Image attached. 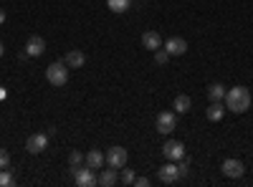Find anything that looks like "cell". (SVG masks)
Segmentation results:
<instances>
[{
	"mask_svg": "<svg viewBox=\"0 0 253 187\" xmlns=\"http://www.w3.org/2000/svg\"><path fill=\"white\" fill-rule=\"evenodd\" d=\"M3 23H5V10L0 8V26H3Z\"/></svg>",
	"mask_w": 253,
	"mask_h": 187,
	"instance_id": "obj_27",
	"label": "cell"
},
{
	"mask_svg": "<svg viewBox=\"0 0 253 187\" xmlns=\"http://www.w3.org/2000/svg\"><path fill=\"white\" fill-rule=\"evenodd\" d=\"M208 121H220L225 116V107H223V101H210V107H208Z\"/></svg>",
	"mask_w": 253,
	"mask_h": 187,
	"instance_id": "obj_15",
	"label": "cell"
},
{
	"mask_svg": "<svg viewBox=\"0 0 253 187\" xmlns=\"http://www.w3.org/2000/svg\"><path fill=\"white\" fill-rule=\"evenodd\" d=\"M155 124H157V132H160V134H170V132H175V127H177V116H175L172 112H160Z\"/></svg>",
	"mask_w": 253,
	"mask_h": 187,
	"instance_id": "obj_4",
	"label": "cell"
},
{
	"mask_svg": "<svg viewBox=\"0 0 253 187\" xmlns=\"http://www.w3.org/2000/svg\"><path fill=\"white\" fill-rule=\"evenodd\" d=\"M74 180H76V185H79V187H94V185H96L94 170H91V167H86V164H84V167H79V170L74 172Z\"/></svg>",
	"mask_w": 253,
	"mask_h": 187,
	"instance_id": "obj_9",
	"label": "cell"
},
{
	"mask_svg": "<svg viewBox=\"0 0 253 187\" xmlns=\"http://www.w3.org/2000/svg\"><path fill=\"white\" fill-rule=\"evenodd\" d=\"M172 109H175L177 114H187L190 109H193V101H190V96H187V94H180V96H175Z\"/></svg>",
	"mask_w": 253,
	"mask_h": 187,
	"instance_id": "obj_17",
	"label": "cell"
},
{
	"mask_svg": "<svg viewBox=\"0 0 253 187\" xmlns=\"http://www.w3.org/2000/svg\"><path fill=\"white\" fill-rule=\"evenodd\" d=\"M63 64H66L69 69H81L84 64H86V56H84L81 51H69L66 58H63Z\"/></svg>",
	"mask_w": 253,
	"mask_h": 187,
	"instance_id": "obj_14",
	"label": "cell"
},
{
	"mask_svg": "<svg viewBox=\"0 0 253 187\" xmlns=\"http://www.w3.org/2000/svg\"><path fill=\"white\" fill-rule=\"evenodd\" d=\"M225 109H230L233 114H243L251 109V91L246 86H233L225 91Z\"/></svg>",
	"mask_w": 253,
	"mask_h": 187,
	"instance_id": "obj_1",
	"label": "cell"
},
{
	"mask_svg": "<svg viewBox=\"0 0 253 187\" xmlns=\"http://www.w3.org/2000/svg\"><path fill=\"white\" fill-rule=\"evenodd\" d=\"M220 170H223V175L225 177H230V180H238V177H243V172H246V164L241 162V159H225L223 164H220Z\"/></svg>",
	"mask_w": 253,
	"mask_h": 187,
	"instance_id": "obj_5",
	"label": "cell"
},
{
	"mask_svg": "<svg viewBox=\"0 0 253 187\" xmlns=\"http://www.w3.org/2000/svg\"><path fill=\"white\" fill-rule=\"evenodd\" d=\"M122 182H124V185H134V172L122 167Z\"/></svg>",
	"mask_w": 253,
	"mask_h": 187,
	"instance_id": "obj_25",
	"label": "cell"
},
{
	"mask_svg": "<svg viewBox=\"0 0 253 187\" xmlns=\"http://www.w3.org/2000/svg\"><path fill=\"white\" fill-rule=\"evenodd\" d=\"M165 51L170 53V56H185L187 53V40L175 36V38H167V43H165Z\"/></svg>",
	"mask_w": 253,
	"mask_h": 187,
	"instance_id": "obj_11",
	"label": "cell"
},
{
	"mask_svg": "<svg viewBox=\"0 0 253 187\" xmlns=\"http://www.w3.org/2000/svg\"><path fill=\"white\" fill-rule=\"evenodd\" d=\"M134 185L137 187H150V177H134Z\"/></svg>",
	"mask_w": 253,
	"mask_h": 187,
	"instance_id": "obj_26",
	"label": "cell"
},
{
	"mask_svg": "<svg viewBox=\"0 0 253 187\" xmlns=\"http://www.w3.org/2000/svg\"><path fill=\"white\" fill-rule=\"evenodd\" d=\"M3 53H5V46H3V40H0V58H3Z\"/></svg>",
	"mask_w": 253,
	"mask_h": 187,
	"instance_id": "obj_28",
	"label": "cell"
},
{
	"mask_svg": "<svg viewBox=\"0 0 253 187\" xmlns=\"http://www.w3.org/2000/svg\"><path fill=\"white\" fill-rule=\"evenodd\" d=\"M15 180H13V175L8 172V167L5 170H0V187H10Z\"/></svg>",
	"mask_w": 253,
	"mask_h": 187,
	"instance_id": "obj_21",
	"label": "cell"
},
{
	"mask_svg": "<svg viewBox=\"0 0 253 187\" xmlns=\"http://www.w3.org/2000/svg\"><path fill=\"white\" fill-rule=\"evenodd\" d=\"M117 180H119V177H117V170L109 167V170H101L96 185H101V187H112V185H117Z\"/></svg>",
	"mask_w": 253,
	"mask_h": 187,
	"instance_id": "obj_16",
	"label": "cell"
},
{
	"mask_svg": "<svg viewBox=\"0 0 253 187\" xmlns=\"http://www.w3.org/2000/svg\"><path fill=\"white\" fill-rule=\"evenodd\" d=\"M48 147V137L46 134H31L28 137V142H26V152H31V154H41V152H43Z\"/></svg>",
	"mask_w": 253,
	"mask_h": 187,
	"instance_id": "obj_8",
	"label": "cell"
},
{
	"mask_svg": "<svg viewBox=\"0 0 253 187\" xmlns=\"http://www.w3.org/2000/svg\"><path fill=\"white\" fill-rule=\"evenodd\" d=\"M126 150L124 147H112V150H107V164L109 167H114V170H122V167H126Z\"/></svg>",
	"mask_w": 253,
	"mask_h": 187,
	"instance_id": "obj_6",
	"label": "cell"
},
{
	"mask_svg": "<svg viewBox=\"0 0 253 187\" xmlns=\"http://www.w3.org/2000/svg\"><path fill=\"white\" fill-rule=\"evenodd\" d=\"M225 91H228V89H225L223 84H210V86H208V99H210V101H223V99H225Z\"/></svg>",
	"mask_w": 253,
	"mask_h": 187,
	"instance_id": "obj_18",
	"label": "cell"
},
{
	"mask_svg": "<svg viewBox=\"0 0 253 187\" xmlns=\"http://www.w3.org/2000/svg\"><path fill=\"white\" fill-rule=\"evenodd\" d=\"M142 46H144L147 51L162 48V36H160L157 31H144V33H142Z\"/></svg>",
	"mask_w": 253,
	"mask_h": 187,
	"instance_id": "obj_13",
	"label": "cell"
},
{
	"mask_svg": "<svg viewBox=\"0 0 253 187\" xmlns=\"http://www.w3.org/2000/svg\"><path fill=\"white\" fill-rule=\"evenodd\" d=\"M157 177H160V182H165V185H175L177 180H180V172H177V164H172L170 159H167L162 167L157 170Z\"/></svg>",
	"mask_w": 253,
	"mask_h": 187,
	"instance_id": "obj_7",
	"label": "cell"
},
{
	"mask_svg": "<svg viewBox=\"0 0 253 187\" xmlns=\"http://www.w3.org/2000/svg\"><path fill=\"white\" fill-rule=\"evenodd\" d=\"M162 157L165 159H170V162H180L185 157V144L177 142V139H167L162 144Z\"/></svg>",
	"mask_w": 253,
	"mask_h": 187,
	"instance_id": "obj_3",
	"label": "cell"
},
{
	"mask_svg": "<svg viewBox=\"0 0 253 187\" xmlns=\"http://www.w3.org/2000/svg\"><path fill=\"white\" fill-rule=\"evenodd\" d=\"M167 58H170V53H167L165 48H157V51H155V64L162 66V64H167Z\"/></svg>",
	"mask_w": 253,
	"mask_h": 187,
	"instance_id": "obj_23",
	"label": "cell"
},
{
	"mask_svg": "<svg viewBox=\"0 0 253 187\" xmlns=\"http://www.w3.org/2000/svg\"><path fill=\"white\" fill-rule=\"evenodd\" d=\"M43 51H46V40L41 36H31L28 43H26V56L38 58V56H43Z\"/></svg>",
	"mask_w": 253,
	"mask_h": 187,
	"instance_id": "obj_10",
	"label": "cell"
},
{
	"mask_svg": "<svg viewBox=\"0 0 253 187\" xmlns=\"http://www.w3.org/2000/svg\"><path fill=\"white\" fill-rule=\"evenodd\" d=\"M177 172H180V177H187V172H190V159H187V157H182V159H180Z\"/></svg>",
	"mask_w": 253,
	"mask_h": 187,
	"instance_id": "obj_24",
	"label": "cell"
},
{
	"mask_svg": "<svg viewBox=\"0 0 253 187\" xmlns=\"http://www.w3.org/2000/svg\"><path fill=\"white\" fill-rule=\"evenodd\" d=\"M69 167H71V170H69L71 175H74L79 167H84V154H81L79 150H74V152L69 154Z\"/></svg>",
	"mask_w": 253,
	"mask_h": 187,
	"instance_id": "obj_19",
	"label": "cell"
},
{
	"mask_svg": "<svg viewBox=\"0 0 253 187\" xmlns=\"http://www.w3.org/2000/svg\"><path fill=\"white\" fill-rule=\"evenodd\" d=\"M129 5H132V0H109V10L114 13H126Z\"/></svg>",
	"mask_w": 253,
	"mask_h": 187,
	"instance_id": "obj_20",
	"label": "cell"
},
{
	"mask_svg": "<svg viewBox=\"0 0 253 187\" xmlns=\"http://www.w3.org/2000/svg\"><path fill=\"white\" fill-rule=\"evenodd\" d=\"M8 164H10V152L5 147H0V170H5Z\"/></svg>",
	"mask_w": 253,
	"mask_h": 187,
	"instance_id": "obj_22",
	"label": "cell"
},
{
	"mask_svg": "<svg viewBox=\"0 0 253 187\" xmlns=\"http://www.w3.org/2000/svg\"><path fill=\"white\" fill-rule=\"evenodd\" d=\"M46 81H48L51 86H66V81H69V66L63 64V61L51 64L46 69Z\"/></svg>",
	"mask_w": 253,
	"mask_h": 187,
	"instance_id": "obj_2",
	"label": "cell"
},
{
	"mask_svg": "<svg viewBox=\"0 0 253 187\" xmlns=\"http://www.w3.org/2000/svg\"><path fill=\"white\" fill-rule=\"evenodd\" d=\"M84 164H86V167H91V170H101L104 164H107V154L99 152V150H91V152L84 154Z\"/></svg>",
	"mask_w": 253,
	"mask_h": 187,
	"instance_id": "obj_12",
	"label": "cell"
}]
</instances>
